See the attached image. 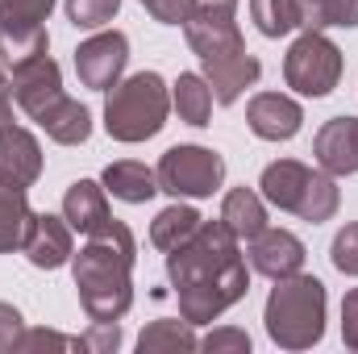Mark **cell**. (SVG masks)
Instances as JSON below:
<instances>
[{"label":"cell","mask_w":358,"mask_h":354,"mask_svg":"<svg viewBox=\"0 0 358 354\" xmlns=\"http://www.w3.org/2000/svg\"><path fill=\"white\" fill-rule=\"evenodd\" d=\"M167 279L179 296V317L192 325L217 321L250 292V267L221 217L200 221L183 246L167 250Z\"/></svg>","instance_id":"cell-1"},{"label":"cell","mask_w":358,"mask_h":354,"mask_svg":"<svg viewBox=\"0 0 358 354\" xmlns=\"http://www.w3.org/2000/svg\"><path fill=\"white\" fill-rule=\"evenodd\" d=\"M134 259L138 242L125 221L108 217L100 229H92L80 255H71L80 304L92 321H121L134 304Z\"/></svg>","instance_id":"cell-2"},{"label":"cell","mask_w":358,"mask_h":354,"mask_svg":"<svg viewBox=\"0 0 358 354\" xmlns=\"http://www.w3.org/2000/svg\"><path fill=\"white\" fill-rule=\"evenodd\" d=\"M325 304H329V296H325V283L317 275L296 271V275L275 279V288L267 296V313H263L271 342L283 346V351L317 346L321 334H325Z\"/></svg>","instance_id":"cell-3"},{"label":"cell","mask_w":358,"mask_h":354,"mask_svg":"<svg viewBox=\"0 0 358 354\" xmlns=\"http://www.w3.org/2000/svg\"><path fill=\"white\" fill-rule=\"evenodd\" d=\"M167 113H171V92L163 84V76L159 71H138V76L108 88L104 129H108V138L134 146V142L155 138L167 125Z\"/></svg>","instance_id":"cell-4"},{"label":"cell","mask_w":358,"mask_h":354,"mask_svg":"<svg viewBox=\"0 0 358 354\" xmlns=\"http://www.w3.org/2000/svg\"><path fill=\"white\" fill-rule=\"evenodd\" d=\"M283 80L300 96H329L342 80V50L325 38V29H304L283 55Z\"/></svg>","instance_id":"cell-5"},{"label":"cell","mask_w":358,"mask_h":354,"mask_svg":"<svg viewBox=\"0 0 358 354\" xmlns=\"http://www.w3.org/2000/svg\"><path fill=\"white\" fill-rule=\"evenodd\" d=\"M155 176H159V192H171L176 200L179 196L200 200L225 183V159L208 146H171L159 159Z\"/></svg>","instance_id":"cell-6"},{"label":"cell","mask_w":358,"mask_h":354,"mask_svg":"<svg viewBox=\"0 0 358 354\" xmlns=\"http://www.w3.org/2000/svg\"><path fill=\"white\" fill-rule=\"evenodd\" d=\"M187 46L200 55V63H213L221 55L246 50L242 29H238V4H213V0H196L192 17L183 21Z\"/></svg>","instance_id":"cell-7"},{"label":"cell","mask_w":358,"mask_h":354,"mask_svg":"<svg viewBox=\"0 0 358 354\" xmlns=\"http://www.w3.org/2000/svg\"><path fill=\"white\" fill-rule=\"evenodd\" d=\"M125 63H129V38H125L121 29L92 34L88 42H80V50H76L80 84L92 88V92H108L113 84H121Z\"/></svg>","instance_id":"cell-8"},{"label":"cell","mask_w":358,"mask_h":354,"mask_svg":"<svg viewBox=\"0 0 358 354\" xmlns=\"http://www.w3.org/2000/svg\"><path fill=\"white\" fill-rule=\"evenodd\" d=\"M8 88H13V100L38 121L63 96V76H59V63L50 59V50L38 55V59H25V63L8 67Z\"/></svg>","instance_id":"cell-9"},{"label":"cell","mask_w":358,"mask_h":354,"mask_svg":"<svg viewBox=\"0 0 358 354\" xmlns=\"http://www.w3.org/2000/svg\"><path fill=\"white\" fill-rule=\"evenodd\" d=\"M76 229L67 225V217H55V213H34L29 217V229L21 238V255L38 271H59L63 263H71L76 255Z\"/></svg>","instance_id":"cell-10"},{"label":"cell","mask_w":358,"mask_h":354,"mask_svg":"<svg viewBox=\"0 0 358 354\" xmlns=\"http://www.w3.org/2000/svg\"><path fill=\"white\" fill-rule=\"evenodd\" d=\"M42 176V146L29 129L4 121L0 125V183L8 187H34Z\"/></svg>","instance_id":"cell-11"},{"label":"cell","mask_w":358,"mask_h":354,"mask_svg":"<svg viewBox=\"0 0 358 354\" xmlns=\"http://www.w3.org/2000/svg\"><path fill=\"white\" fill-rule=\"evenodd\" d=\"M246 125L263 138V142H287L300 134L304 125V108L283 96V92H259L250 104H246Z\"/></svg>","instance_id":"cell-12"},{"label":"cell","mask_w":358,"mask_h":354,"mask_svg":"<svg viewBox=\"0 0 358 354\" xmlns=\"http://www.w3.org/2000/svg\"><path fill=\"white\" fill-rule=\"evenodd\" d=\"M246 259L259 275L267 279H283V275H296L304 267V242L292 234V229H263L259 238L246 242Z\"/></svg>","instance_id":"cell-13"},{"label":"cell","mask_w":358,"mask_h":354,"mask_svg":"<svg viewBox=\"0 0 358 354\" xmlns=\"http://www.w3.org/2000/svg\"><path fill=\"white\" fill-rule=\"evenodd\" d=\"M317 167L329 176H355L358 171V117H334L313 138Z\"/></svg>","instance_id":"cell-14"},{"label":"cell","mask_w":358,"mask_h":354,"mask_svg":"<svg viewBox=\"0 0 358 354\" xmlns=\"http://www.w3.org/2000/svg\"><path fill=\"white\" fill-rule=\"evenodd\" d=\"M259 71L263 67H259V59L250 50H234V55H221V59L204 63V80H208L217 104H234L246 88H255Z\"/></svg>","instance_id":"cell-15"},{"label":"cell","mask_w":358,"mask_h":354,"mask_svg":"<svg viewBox=\"0 0 358 354\" xmlns=\"http://www.w3.org/2000/svg\"><path fill=\"white\" fill-rule=\"evenodd\" d=\"M308 176H313L308 163H300V159H279V163L263 167L259 192H263V200L275 204L279 213H296V204H300V196H304V187H308Z\"/></svg>","instance_id":"cell-16"},{"label":"cell","mask_w":358,"mask_h":354,"mask_svg":"<svg viewBox=\"0 0 358 354\" xmlns=\"http://www.w3.org/2000/svg\"><path fill=\"white\" fill-rule=\"evenodd\" d=\"M63 217H67V225H71L76 234H84V238H88L92 229H100V225L113 217V213H108V192H104V183H96V179L71 183L67 196H63Z\"/></svg>","instance_id":"cell-17"},{"label":"cell","mask_w":358,"mask_h":354,"mask_svg":"<svg viewBox=\"0 0 358 354\" xmlns=\"http://www.w3.org/2000/svg\"><path fill=\"white\" fill-rule=\"evenodd\" d=\"M221 221L229 225V234H234L238 242L259 238V234L267 229V200H263V192H255V187H234V192H225Z\"/></svg>","instance_id":"cell-18"},{"label":"cell","mask_w":358,"mask_h":354,"mask_svg":"<svg viewBox=\"0 0 358 354\" xmlns=\"http://www.w3.org/2000/svg\"><path fill=\"white\" fill-rule=\"evenodd\" d=\"M38 125L46 129V138H55L59 146H80V142H88L92 134V113L80 104V100H71L67 92L38 117Z\"/></svg>","instance_id":"cell-19"},{"label":"cell","mask_w":358,"mask_h":354,"mask_svg":"<svg viewBox=\"0 0 358 354\" xmlns=\"http://www.w3.org/2000/svg\"><path fill=\"white\" fill-rule=\"evenodd\" d=\"M100 183H104V192H113V196L125 200V204H146V200L159 192V176H155L146 163H138V159L108 163Z\"/></svg>","instance_id":"cell-20"},{"label":"cell","mask_w":358,"mask_h":354,"mask_svg":"<svg viewBox=\"0 0 358 354\" xmlns=\"http://www.w3.org/2000/svg\"><path fill=\"white\" fill-rule=\"evenodd\" d=\"M171 108L179 113V121H187V125H208V117H213V88H208V80L204 76H196V71H183L176 80V88H171Z\"/></svg>","instance_id":"cell-21"},{"label":"cell","mask_w":358,"mask_h":354,"mask_svg":"<svg viewBox=\"0 0 358 354\" xmlns=\"http://www.w3.org/2000/svg\"><path fill=\"white\" fill-rule=\"evenodd\" d=\"M29 200H25V187H8L0 183V255L8 250H21V238L29 229Z\"/></svg>","instance_id":"cell-22"},{"label":"cell","mask_w":358,"mask_h":354,"mask_svg":"<svg viewBox=\"0 0 358 354\" xmlns=\"http://www.w3.org/2000/svg\"><path fill=\"white\" fill-rule=\"evenodd\" d=\"M200 221H204V217H200L192 204H179V200H176L171 208H163V213L155 217V225H150V242L167 255V250L183 246V242L200 229Z\"/></svg>","instance_id":"cell-23"},{"label":"cell","mask_w":358,"mask_h":354,"mask_svg":"<svg viewBox=\"0 0 358 354\" xmlns=\"http://www.w3.org/2000/svg\"><path fill=\"white\" fill-rule=\"evenodd\" d=\"M138 351L142 354H163V351H200V338L192 334V321L183 317H163V321H150L138 338Z\"/></svg>","instance_id":"cell-24"},{"label":"cell","mask_w":358,"mask_h":354,"mask_svg":"<svg viewBox=\"0 0 358 354\" xmlns=\"http://www.w3.org/2000/svg\"><path fill=\"white\" fill-rule=\"evenodd\" d=\"M338 204H342V192H338L334 176L329 171H313L304 196H300V204H296V217L308 221V225H321V221H329L338 213Z\"/></svg>","instance_id":"cell-25"},{"label":"cell","mask_w":358,"mask_h":354,"mask_svg":"<svg viewBox=\"0 0 358 354\" xmlns=\"http://www.w3.org/2000/svg\"><path fill=\"white\" fill-rule=\"evenodd\" d=\"M350 29L358 25V0H300V29Z\"/></svg>","instance_id":"cell-26"},{"label":"cell","mask_w":358,"mask_h":354,"mask_svg":"<svg viewBox=\"0 0 358 354\" xmlns=\"http://www.w3.org/2000/svg\"><path fill=\"white\" fill-rule=\"evenodd\" d=\"M250 21L263 38H283L300 29V0H250Z\"/></svg>","instance_id":"cell-27"},{"label":"cell","mask_w":358,"mask_h":354,"mask_svg":"<svg viewBox=\"0 0 358 354\" xmlns=\"http://www.w3.org/2000/svg\"><path fill=\"white\" fill-rule=\"evenodd\" d=\"M55 0H0V34H34L46 29Z\"/></svg>","instance_id":"cell-28"},{"label":"cell","mask_w":358,"mask_h":354,"mask_svg":"<svg viewBox=\"0 0 358 354\" xmlns=\"http://www.w3.org/2000/svg\"><path fill=\"white\" fill-rule=\"evenodd\" d=\"M46 50H50L46 29H34V34H0V59H4V67H17V63L38 59Z\"/></svg>","instance_id":"cell-29"},{"label":"cell","mask_w":358,"mask_h":354,"mask_svg":"<svg viewBox=\"0 0 358 354\" xmlns=\"http://www.w3.org/2000/svg\"><path fill=\"white\" fill-rule=\"evenodd\" d=\"M121 0H67V21L76 29H104L117 17Z\"/></svg>","instance_id":"cell-30"},{"label":"cell","mask_w":358,"mask_h":354,"mask_svg":"<svg viewBox=\"0 0 358 354\" xmlns=\"http://www.w3.org/2000/svg\"><path fill=\"white\" fill-rule=\"evenodd\" d=\"M329 259H334V267H338L342 275H358V221H350V225L338 229V238H334V246H329Z\"/></svg>","instance_id":"cell-31"},{"label":"cell","mask_w":358,"mask_h":354,"mask_svg":"<svg viewBox=\"0 0 358 354\" xmlns=\"http://www.w3.org/2000/svg\"><path fill=\"white\" fill-rule=\"evenodd\" d=\"M80 342V351H92V354H108L121 346V325L117 321H92L88 334H80L76 338Z\"/></svg>","instance_id":"cell-32"},{"label":"cell","mask_w":358,"mask_h":354,"mask_svg":"<svg viewBox=\"0 0 358 354\" xmlns=\"http://www.w3.org/2000/svg\"><path fill=\"white\" fill-rule=\"evenodd\" d=\"M13 351H80V342L76 338H63L55 330H25Z\"/></svg>","instance_id":"cell-33"},{"label":"cell","mask_w":358,"mask_h":354,"mask_svg":"<svg viewBox=\"0 0 358 354\" xmlns=\"http://www.w3.org/2000/svg\"><path fill=\"white\" fill-rule=\"evenodd\" d=\"M142 8H146L155 21H163V25H183V21L192 17L196 0H142Z\"/></svg>","instance_id":"cell-34"},{"label":"cell","mask_w":358,"mask_h":354,"mask_svg":"<svg viewBox=\"0 0 358 354\" xmlns=\"http://www.w3.org/2000/svg\"><path fill=\"white\" fill-rule=\"evenodd\" d=\"M200 351H250V334L246 330H213L208 338H200Z\"/></svg>","instance_id":"cell-35"},{"label":"cell","mask_w":358,"mask_h":354,"mask_svg":"<svg viewBox=\"0 0 358 354\" xmlns=\"http://www.w3.org/2000/svg\"><path fill=\"white\" fill-rule=\"evenodd\" d=\"M21 334H25V321H21V313H17L13 304H4V300H0V351H13Z\"/></svg>","instance_id":"cell-36"},{"label":"cell","mask_w":358,"mask_h":354,"mask_svg":"<svg viewBox=\"0 0 358 354\" xmlns=\"http://www.w3.org/2000/svg\"><path fill=\"white\" fill-rule=\"evenodd\" d=\"M342 338L350 351H358V288H350L342 300Z\"/></svg>","instance_id":"cell-37"},{"label":"cell","mask_w":358,"mask_h":354,"mask_svg":"<svg viewBox=\"0 0 358 354\" xmlns=\"http://www.w3.org/2000/svg\"><path fill=\"white\" fill-rule=\"evenodd\" d=\"M4 121H13V88H8V80L0 76V125Z\"/></svg>","instance_id":"cell-38"},{"label":"cell","mask_w":358,"mask_h":354,"mask_svg":"<svg viewBox=\"0 0 358 354\" xmlns=\"http://www.w3.org/2000/svg\"><path fill=\"white\" fill-rule=\"evenodd\" d=\"M213 4H238V0H213Z\"/></svg>","instance_id":"cell-39"}]
</instances>
